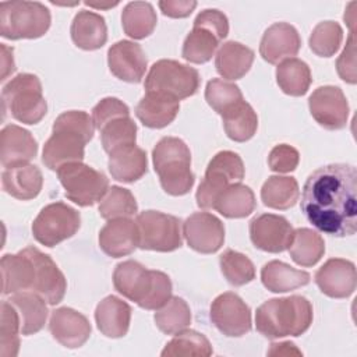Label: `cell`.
<instances>
[{"label":"cell","mask_w":357,"mask_h":357,"mask_svg":"<svg viewBox=\"0 0 357 357\" xmlns=\"http://www.w3.org/2000/svg\"><path fill=\"white\" fill-rule=\"evenodd\" d=\"M301 212L319 231L335 237L357 230V172L353 165L331 163L314 170L301 191Z\"/></svg>","instance_id":"1"},{"label":"cell","mask_w":357,"mask_h":357,"mask_svg":"<svg viewBox=\"0 0 357 357\" xmlns=\"http://www.w3.org/2000/svg\"><path fill=\"white\" fill-rule=\"evenodd\" d=\"M95 124L92 117L82 110L61 113L53 123L52 135L45 142L42 162L50 170L84 160L85 145L92 139Z\"/></svg>","instance_id":"2"},{"label":"cell","mask_w":357,"mask_h":357,"mask_svg":"<svg viewBox=\"0 0 357 357\" xmlns=\"http://www.w3.org/2000/svg\"><path fill=\"white\" fill-rule=\"evenodd\" d=\"M113 284L120 294L144 310H159L172 298L170 278L165 272L146 269L132 259L116 265Z\"/></svg>","instance_id":"3"},{"label":"cell","mask_w":357,"mask_h":357,"mask_svg":"<svg viewBox=\"0 0 357 357\" xmlns=\"http://www.w3.org/2000/svg\"><path fill=\"white\" fill-rule=\"evenodd\" d=\"M312 324V305L303 296L271 298L255 312L257 331L268 339L300 336Z\"/></svg>","instance_id":"4"},{"label":"cell","mask_w":357,"mask_h":357,"mask_svg":"<svg viewBox=\"0 0 357 357\" xmlns=\"http://www.w3.org/2000/svg\"><path fill=\"white\" fill-rule=\"evenodd\" d=\"M155 172L165 192L180 197L190 192L195 177L191 172V152L177 137H163L152 151Z\"/></svg>","instance_id":"5"},{"label":"cell","mask_w":357,"mask_h":357,"mask_svg":"<svg viewBox=\"0 0 357 357\" xmlns=\"http://www.w3.org/2000/svg\"><path fill=\"white\" fill-rule=\"evenodd\" d=\"M49 8L39 1H1L0 35L6 39H36L50 28Z\"/></svg>","instance_id":"6"},{"label":"cell","mask_w":357,"mask_h":357,"mask_svg":"<svg viewBox=\"0 0 357 357\" xmlns=\"http://www.w3.org/2000/svg\"><path fill=\"white\" fill-rule=\"evenodd\" d=\"M1 100L3 110H8L24 124L39 123L47 112L40 79L29 73H21L7 82L1 91Z\"/></svg>","instance_id":"7"},{"label":"cell","mask_w":357,"mask_h":357,"mask_svg":"<svg viewBox=\"0 0 357 357\" xmlns=\"http://www.w3.org/2000/svg\"><path fill=\"white\" fill-rule=\"evenodd\" d=\"M229 33L227 17L216 10L206 8L195 20L191 32L185 36L181 56L188 63L204 64L212 59L220 40Z\"/></svg>","instance_id":"8"},{"label":"cell","mask_w":357,"mask_h":357,"mask_svg":"<svg viewBox=\"0 0 357 357\" xmlns=\"http://www.w3.org/2000/svg\"><path fill=\"white\" fill-rule=\"evenodd\" d=\"M244 178V163L233 151L218 152L208 163L195 198L201 209H213L218 197L231 184Z\"/></svg>","instance_id":"9"},{"label":"cell","mask_w":357,"mask_h":357,"mask_svg":"<svg viewBox=\"0 0 357 357\" xmlns=\"http://www.w3.org/2000/svg\"><path fill=\"white\" fill-rule=\"evenodd\" d=\"M198 88V71L194 67L169 59H162L153 63L145 78L146 92L166 93L177 100L192 96L197 93Z\"/></svg>","instance_id":"10"},{"label":"cell","mask_w":357,"mask_h":357,"mask_svg":"<svg viewBox=\"0 0 357 357\" xmlns=\"http://www.w3.org/2000/svg\"><path fill=\"white\" fill-rule=\"evenodd\" d=\"M59 180L66 190V197L79 206H91L100 201L109 190V178L105 173L84 165L67 163L57 170Z\"/></svg>","instance_id":"11"},{"label":"cell","mask_w":357,"mask_h":357,"mask_svg":"<svg viewBox=\"0 0 357 357\" xmlns=\"http://www.w3.org/2000/svg\"><path fill=\"white\" fill-rule=\"evenodd\" d=\"M135 223L139 231L138 247L142 250L170 252L183 245L181 220L173 215L159 211H144L137 216Z\"/></svg>","instance_id":"12"},{"label":"cell","mask_w":357,"mask_h":357,"mask_svg":"<svg viewBox=\"0 0 357 357\" xmlns=\"http://www.w3.org/2000/svg\"><path fill=\"white\" fill-rule=\"evenodd\" d=\"M81 226L79 212L64 202H53L40 209L32 223V234L38 243L54 247L73 237Z\"/></svg>","instance_id":"13"},{"label":"cell","mask_w":357,"mask_h":357,"mask_svg":"<svg viewBox=\"0 0 357 357\" xmlns=\"http://www.w3.org/2000/svg\"><path fill=\"white\" fill-rule=\"evenodd\" d=\"M211 321L229 337H240L251 331V310L233 291L219 294L211 304Z\"/></svg>","instance_id":"14"},{"label":"cell","mask_w":357,"mask_h":357,"mask_svg":"<svg viewBox=\"0 0 357 357\" xmlns=\"http://www.w3.org/2000/svg\"><path fill=\"white\" fill-rule=\"evenodd\" d=\"M294 237V229L280 215L261 213L250 222V238L252 244L265 252H283L289 250Z\"/></svg>","instance_id":"15"},{"label":"cell","mask_w":357,"mask_h":357,"mask_svg":"<svg viewBox=\"0 0 357 357\" xmlns=\"http://www.w3.org/2000/svg\"><path fill=\"white\" fill-rule=\"evenodd\" d=\"M308 107L314 120L326 130H340L347 124L349 103L339 86L317 88L308 99Z\"/></svg>","instance_id":"16"},{"label":"cell","mask_w":357,"mask_h":357,"mask_svg":"<svg viewBox=\"0 0 357 357\" xmlns=\"http://www.w3.org/2000/svg\"><path fill=\"white\" fill-rule=\"evenodd\" d=\"M183 236L194 251L213 254L225 243V226L209 212H195L183 223Z\"/></svg>","instance_id":"17"},{"label":"cell","mask_w":357,"mask_h":357,"mask_svg":"<svg viewBox=\"0 0 357 357\" xmlns=\"http://www.w3.org/2000/svg\"><path fill=\"white\" fill-rule=\"evenodd\" d=\"M24 251L32 259L35 266L32 291L42 296L50 305L59 304L67 290V282L63 272L47 254H43L36 247L31 245L24 248Z\"/></svg>","instance_id":"18"},{"label":"cell","mask_w":357,"mask_h":357,"mask_svg":"<svg viewBox=\"0 0 357 357\" xmlns=\"http://www.w3.org/2000/svg\"><path fill=\"white\" fill-rule=\"evenodd\" d=\"M110 73L126 82L138 84L146 71V56L142 47L131 40H119L107 50Z\"/></svg>","instance_id":"19"},{"label":"cell","mask_w":357,"mask_h":357,"mask_svg":"<svg viewBox=\"0 0 357 357\" xmlns=\"http://www.w3.org/2000/svg\"><path fill=\"white\" fill-rule=\"evenodd\" d=\"M319 290L332 298H346L356 290V266L343 258L328 259L315 273Z\"/></svg>","instance_id":"20"},{"label":"cell","mask_w":357,"mask_h":357,"mask_svg":"<svg viewBox=\"0 0 357 357\" xmlns=\"http://www.w3.org/2000/svg\"><path fill=\"white\" fill-rule=\"evenodd\" d=\"M49 331L61 346L77 349L89 339L92 328L88 318L81 312L68 307H60L52 311Z\"/></svg>","instance_id":"21"},{"label":"cell","mask_w":357,"mask_h":357,"mask_svg":"<svg viewBox=\"0 0 357 357\" xmlns=\"http://www.w3.org/2000/svg\"><path fill=\"white\" fill-rule=\"evenodd\" d=\"M301 39L297 29L287 22H275L264 33L259 43V54L269 64L296 56L300 50Z\"/></svg>","instance_id":"22"},{"label":"cell","mask_w":357,"mask_h":357,"mask_svg":"<svg viewBox=\"0 0 357 357\" xmlns=\"http://www.w3.org/2000/svg\"><path fill=\"white\" fill-rule=\"evenodd\" d=\"M38 153V142L33 135L17 126L8 124L0 132V162L3 167L28 165Z\"/></svg>","instance_id":"23"},{"label":"cell","mask_w":357,"mask_h":357,"mask_svg":"<svg viewBox=\"0 0 357 357\" xmlns=\"http://www.w3.org/2000/svg\"><path fill=\"white\" fill-rule=\"evenodd\" d=\"M139 244L138 226L130 218L109 220L99 231V245L112 258L131 254Z\"/></svg>","instance_id":"24"},{"label":"cell","mask_w":357,"mask_h":357,"mask_svg":"<svg viewBox=\"0 0 357 357\" xmlns=\"http://www.w3.org/2000/svg\"><path fill=\"white\" fill-rule=\"evenodd\" d=\"M180 102L160 92H146L135 107L139 121L149 128H163L177 116Z\"/></svg>","instance_id":"25"},{"label":"cell","mask_w":357,"mask_h":357,"mask_svg":"<svg viewBox=\"0 0 357 357\" xmlns=\"http://www.w3.org/2000/svg\"><path fill=\"white\" fill-rule=\"evenodd\" d=\"M95 321L102 335L113 339L123 337L130 328L131 307L116 296H107L96 305Z\"/></svg>","instance_id":"26"},{"label":"cell","mask_w":357,"mask_h":357,"mask_svg":"<svg viewBox=\"0 0 357 357\" xmlns=\"http://www.w3.org/2000/svg\"><path fill=\"white\" fill-rule=\"evenodd\" d=\"M3 294H13L24 290H32L35 279V266L24 250L17 254H6L1 258Z\"/></svg>","instance_id":"27"},{"label":"cell","mask_w":357,"mask_h":357,"mask_svg":"<svg viewBox=\"0 0 357 357\" xmlns=\"http://www.w3.org/2000/svg\"><path fill=\"white\" fill-rule=\"evenodd\" d=\"M3 190L11 197L28 201L35 197L42 190L43 176L38 166L35 165H21L17 167H8L1 173Z\"/></svg>","instance_id":"28"},{"label":"cell","mask_w":357,"mask_h":357,"mask_svg":"<svg viewBox=\"0 0 357 357\" xmlns=\"http://www.w3.org/2000/svg\"><path fill=\"white\" fill-rule=\"evenodd\" d=\"M70 32L75 46L84 50L100 49L107 40L105 18L88 10H81L75 14Z\"/></svg>","instance_id":"29"},{"label":"cell","mask_w":357,"mask_h":357,"mask_svg":"<svg viewBox=\"0 0 357 357\" xmlns=\"http://www.w3.org/2000/svg\"><path fill=\"white\" fill-rule=\"evenodd\" d=\"M109 172L112 177L123 183L139 180L148 170L146 152L137 146H124L109 153Z\"/></svg>","instance_id":"30"},{"label":"cell","mask_w":357,"mask_h":357,"mask_svg":"<svg viewBox=\"0 0 357 357\" xmlns=\"http://www.w3.org/2000/svg\"><path fill=\"white\" fill-rule=\"evenodd\" d=\"M252 61L254 52L245 45L234 40L225 42L215 56L216 71L230 81L243 78L250 71Z\"/></svg>","instance_id":"31"},{"label":"cell","mask_w":357,"mask_h":357,"mask_svg":"<svg viewBox=\"0 0 357 357\" xmlns=\"http://www.w3.org/2000/svg\"><path fill=\"white\" fill-rule=\"evenodd\" d=\"M20 315L21 333L28 336L38 333L46 324L47 305L46 300L35 291H18L8 300Z\"/></svg>","instance_id":"32"},{"label":"cell","mask_w":357,"mask_h":357,"mask_svg":"<svg viewBox=\"0 0 357 357\" xmlns=\"http://www.w3.org/2000/svg\"><path fill=\"white\" fill-rule=\"evenodd\" d=\"M310 273L282 261H269L261 269L262 284L273 293H286L310 283Z\"/></svg>","instance_id":"33"},{"label":"cell","mask_w":357,"mask_h":357,"mask_svg":"<svg viewBox=\"0 0 357 357\" xmlns=\"http://www.w3.org/2000/svg\"><path fill=\"white\" fill-rule=\"evenodd\" d=\"M311 70L308 64L297 57L280 61L276 67V82L290 96H303L311 85Z\"/></svg>","instance_id":"34"},{"label":"cell","mask_w":357,"mask_h":357,"mask_svg":"<svg viewBox=\"0 0 357 357\" xmlns=\"http://www.w3.org/2000/svg\"><path fill=\"white\" fill-rule=\"evenodd\" d=\"M255 195L248 185L236 183L229 185L216 199L213 209L229 219H240L255 209Z\"/></svg>","instance_id":"35"},{"label":"cell","mask_w":357,"mask_h":357,"mask_svg":"<svg viewBox=\"0 0 357 357\" xmlns=\"http://www.w3.org/2000/svg\"><path fill=\"white\" fill-rule=\"evenodd\" d=\"M298 197V183L291 176H271L261 188V199L264 205L272 209H289L296 205Z\"/></svg>","instance_id":"36"},{"label":"cell","mask_w":357,"mask_h":357,"mask_svg":"<svg viewBox=\"0 0 357 357\" xmlns=\"http://www.w3.org/2000/svg\"><path fill=\"white\" fill-rule=\"evenodd\" d=\"M158 22L156 13L148 1H130L121 13V24L126 35L132 39L149 36Z\"/></svg>","instance_id":"37"},{"label":"cell","mask_w":357,"mask_h":357,"mask_svg":"<svg viewBox=\"0 0 357 357\" xmlns=\"http://www.w3.org/2000/svg\"><path fill=\"white\" fill-rule=\"evenodd\" d=\"M226 135L236 142H245L254 137L258 128V117L250 103L241 100L222 114Z\"/></svg>","instance_id":"38"},{"label":"cell","mask_w":357,"mask_h":357,"mask_svg":"<svg viewBox=\"0 0 357 357\" xmlns=\"http://www.w3.org/2000/svg\"><path fill=\"white\" fill-rule=\"evenodd\" d=\"M291 259L300 266H314L325 254V241L319 233L308 227L294 230L291 245L289 247Z\"/></svg>","instance_id":"39"},{"label":"cell","mask_w":357,"mask_h":357,"mask_svg":"<svg viewBox=\"0 0 357 357\" xmlns=\"http://www.w3.org/2000/svg\"><path fill=\"white\" fill-rule=\"evenodd\" d=\"M155 324L160 332L176 335L191 324V311L181 297H172L155 312Z\"/></svg>","instance_id":"40"},{"label":"cell","mask_w":357,"mask_h":357,"mask_svg":"<svg viewBox=\"0 0 357 357\" xmlns=\"http://www.w3.org/2000/svg\"><path fill=\"white\" fill-rule=\"evenodd\" d=\"M99 131L103 149L107 153H112L113 151L124 146L135 145L137 142V124L130 116L113 119Z\"/></svg>","instance_id":"41"},{"label":"cell","mask_w":357,"mask_h":357,"mask_svg":"<svg viewBox=\"0 0 357 357\" xmlns=\"http://www.w3.org/2000/svg\"><path fill=\"white\" fill-rule=\"evenodd\" d=\"M213 353L209 340L199 332L184 329L165 346L162 350L163 357H177V356H201L208 357Z\"/></svg>","instance_id":"42"},{"label":"cell","mask_w":357,"mask_h":357,"mask_svg":"<svg viewBox=\"0 0 357 357\" xmlns=\"http://www.w3.org/2000/svg\"><path fill=\"white\" fill-rule=\"evenodd\" d=\"M137 211L138 205L132 192L119 185H112L99 204V215L106 220L130 218L135 215Z\"/></svg>","instance_id":"43"},{"label":"cell","mask_w":357,"mask_h":357,"mask_svg":"<svg viewBox=\"0 0 357 357\" xmlns=\"http://www.w3.org/2000/svg\"><path fill=\"white\" fill-rule=\"evenodd\" d=\"M220 269L231 286H244L255 279V268L251 259L234 250H226L219 258Z\"/></svg>","instance_id":"44"},{"label":"cell","mask_w":357,"mask_h":357,"mask_svg":"<svg viewBox=\"0 0 357 357\" xmlns=\"http://www.w3.org/2000/svg\"><path fill=\"white\" fill-rule=\"evenodd\" d=\"M21 324L15 307L4 300L1 303V324H0V356L15 357L20 350Z\"/></svg>","instance_id":"45"},{"label":"cell","mask_w":357,"mask_h":357,"mask_svg":"<svg viewBox=\"0 0 357 357\" xmlns=\"http://www.w3.org/2000/svg\"><path fill=\"white\" fill-rule=\"evenodd\" d=\"M343 39V29L335 21H322L311 32L310 36V49L319 57L333 56Z\"/></svg>","instance_id":"46"},{"label":"cell","mask_w":357,"mask_h":357,"mask_svg":"<svg viewBox=\"0 0 357 357\" xmlns=\"http://www.w3.org/2000/svg\"><path fill=\"white\" fill-rule=\"evenodd\" d=\"M205 100L220 116L244 100L240 88L229 81L213 78L206 84Z\"/></svg>","instance_id":"47"},{"label":"cell","mask_w":357,"mask_h":357,"mask_svg":"<svg viewBox=\"0 0 357 357\" xmlns=\"http://www.w3.org/2000/svg\"><path fill=\"white\" fill-rule=\"evenodd\" d=\"M130 116L128 106L117 98H103L93 109H92V120L96 130H100L106 123L113 119Z\"/></svg>","instance_id":"48"},{"label":"cell","mask_w":357,"mask_h":357,"mask_svg":"<svg viewBox=\"0 0 357 357\" xmlns=\"http://www.w3.org/2000/svg\"><path fill=\"white\" fill-rule=\"evenodd\" d=\"M300 162L298 151L287 144H280L272 148L268 156V165L272 172L290 173L296 170Z\"/></svg>","instance_id":"49"},{"label":"cell","mask_w":357,"mask_h":357,"mask_svg":"<svg viewBox=\"0 0 357 357\" xmlns=\"http://www.w3.org/2000/svg\"><path fill=\"white\" fill-rule=\"evenodd\" d=\"M336 70L339 77L349 82H357V73H356V40H354V31H350L346 46L336 61Z\"/></svg>","instance_id":"50"},{"label":"cell","mask_w":357,"mask_h":357,"mask_svg":"<svg viewBox=\"0 0 357 357\" xmlns=\"http://www.w3.org/2000/svg\"><path fill=\"white\" fill-rule=\"evenodd\" d=\"M160 11L170 18H185L197 7L194 0H165L158 3Z\"/></svg>","instance_id":"51"},{"label":"cell","mask_w":357,"mask_h":357,"mask_svg":"<svg viewBox=\"0 0 357 357\" xmlns=\"http://www.w3.org/2000/svg\"><path fill=\"white\" fill-rule=\"evenodd\" d=\"M0 49H1V61H0L1 75H0V79L4 81L8 75H11L15 71V63H14V57H13L14 49L4 45V43H1Z\"/></svg>","instance_id":"52"},{"label":"cell","mask_w":357,"mask_h":357,"mask_svg":"<svg viewBox=\"0 0 357 357\" xmlns=\"http://www.w3.org/2000/svg\"><path fill=\"white\" fill-rule=\"evenodd\" d=\"M272 347H271V350L268 351V354H275V356H278V354H291V353H294V354H301V351L300 350H297L296 349V346H294V343H291V342H282V343H273V344H271Z\"/></svg>","instance_id":"53"},{"label":"cell","mask_w":357,"mask_h":357,"mask_svg":"<svg viewBox=\"0 0 357 357\" xmlns=\"http://www.w3.org/2000/svg\"><path fill=\"white\" fill-rule=\"evenodd\" d=\"M117 4H119L117 1H114V3H89V1H85V6L93 7V8H112Z\"/></svg>","instance_id":"54"}]
</instances>
